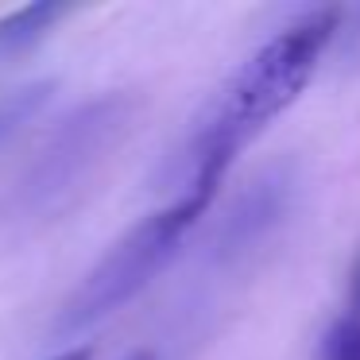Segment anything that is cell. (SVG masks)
Listing matches in <instances>:
<instances>
[{
  "label": "cell",
  "instance_id": "6da1fadb",
  "mask_svg": "<svg viewBox=\"0 0 360 360\" xmlns=\"http://www.w3.org/2000/svg\"><path fill=\"white\" fill-rule=\"evenodd\" d=\"M337 27H341V8H310L287 27H279L264 47H256L229 74V82L213 94V101L205 105L174 155L171 198L194 194L213 202L236 155L259 132H267V124H275L310 86Z\"/></svg>",
  "mask_w": 360,
  "mask_h": 360
},
{
  "label": "cell",
  "instance_id": "7a4b0ae2",
  "mask_svg": "<svg viewBox=\"0 0 360 360\" xmlns=\"http://www.w3.org/2000/svg\"><path fill=\"white\" fill-rule=\"evenodd\" d=\"M205 210H210L205 198L179 194L167 205L151 210L148 217H140L132 229H124L109 244V252L86 271L78 290L66 298L63 314H58V333H82L132 302L174 259L179 244L186 240V233Z\"/></svg>",
  "mask_w": 360,
  "mask_h": 360
},
{
  "label": "cell",
  "instance_id": "3957f363",
  "mask_svg": "<svg viewBox=\"0 0 360 360\" xmlns=\"http://www.w3.org/2000/svg\"><path fill=\"white\" fill-rule=\"evenodd\" d=\"M66 4H51V0H35L24 8L0 16V66L16 63V58L32 55L43 39L51 35V27L66 16Z\"/></svg>",
  "mask_w": 360,
  "mask_h": 360
},
{
  "label": "cell",
  "instance_id": "277c9868",
  "mask_svg": "<svg viewBox=\"0 0 360 360\" xmlns=\"http://www.w3.org/2000/svg\"><path fill=\"white\" fill-rule=\"evenodd\" d=\"M318 360H360V318L341 310L318 341Z\"/></svg>",
  "mask_w": 360,
  "mask_h": 360
},
{
  "label": "cell",
  "instance_id": "5b68a950",
  "mask_svg": "<svg viewBox=\"0 0 360 360\" xmlns=\"http://www.w3.org/2000/svg\"><path fill=\"white\" fill-rule=\"evenodd\" d=\"M47 360H94V349H89V345H70V349L55 352V356H47Z\"/></svg>",
  "mask_w": 360,
  "mask_h": 360
},
{
  "label": "cell",
  "instance_id": "8992f818",
  "mask_svg": "<svg viewBox=\"0 0 360 360\" xmlns=\"http://www.w3.org/2000/svg\"><path fill=\"white\" fill-rule=\"evenodd\" d=\"M124 360H155L151 352H132V356H124Z\"/></svg>",
  "mask_w": 360,
  "mask_h": 360
}]
</instances>
